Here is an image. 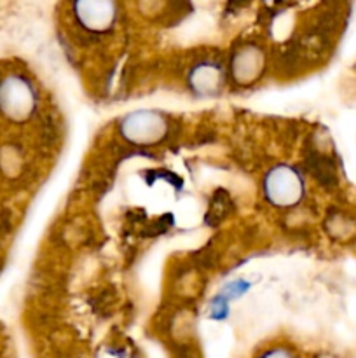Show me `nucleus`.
I'll list each match as a JSON object with an SVG mask.
<instances>
[{
    "label": "nucleus",
    "instance_id": "f03ea898",
    "mask_svg": "<svg viewBox=\"0 0 356 358\" xmlns=\"http://www.w3.org/2000/svg\"><path fill=\"white\" fill-rule=\"evenodd\" d=\"M264 194L279 208L297 205L304 196L302 177L299 171L286 164L272 168L264 178Z\"/></svg>",
    "mask_w": 356,
    "mask_h": 358
},
{
    "label": "nucleus",
    "instance_id": "39448f33",
    "mask_svg": "<svg viewBox=\"0 0 356 358\" xmlns=\"http://www.w3.org/2000/svg\"><path fill=\"white\" fill-rule=\"evenodd\" d=\"M222 69L215 62H202L195 65L188 76L191 87L202 96H215L222 90Z\"/></svg>",
    "mask_w": 356,
    "mask_h": 358
},
{
    "label": "nucleus",
    "instance_id": "7ed1b4c3",
    "mask_svg": "<svg viewBox=\"0 0 356 358\" xmlns=\"http://www.w3.org/2000/svg\"><path fill=\"white\" fill-rule=\"evenodd\" d=\"M121 135L126 140L140 145L156 143L166 136L168 119L161 112L156 110H138L131 112L121 121Z\"/></svg>",
    "mask_w": 356,
    "mask_h": 358
},
{
    "label": "nucleus",
    "instance_id": "9b49d317",
    "mask_svg": "<svg viewBox=\"0 0 356 358\" xmlns=\"http://www.w3.org/2000/svg\"><path fill=\"white\" fill-rule=\"evenodd\" d=\"M314 358H341V357L334 355V353H320V355H316Z\"/></svg>",
    "mask_w": 356,
    "mask_h": 358
},
{
    "label": "nucleus",
    "instance_id": "20e7f679",
    "mask_svg": "<svg viewBox=\"0 0 356 358\" xmlns=\"http://www.w3.org/2000/svg\"><path fill=\"white\" fill-rule=\"evenodd\" d=\"M73 16L77 23L93 34H103L117 20V0H73Z\"/></svg>",
    "mask_w": 356,
    "mask_h": 358
},
{
    "label": "nucleus",
    "instance_id": "6e6552de",
    "mask_svg": "<svg viewBox=\"0 0 356 358\" xmlns=\"http://www.w3.org/2000/svg\"><path fill=\"white\" fill-rule=\"evenodd\" d=\"M246 289H248V283L241 282V280H236V282L229 283V285L222 290L220 296L225 297V299H232V297H239L241 294L246 292Z\"/></svg>",
    "mask_w": 356,
    "mask_h": 358
},
{
    "label": "nucleus",
    "instance_id": "f257e3e1",
    "mask_svg": "<svg viewBox=\"0 0 356 358\" xmlns=\"http://www.w3.org/2000/svg\"><path fill=\"white\" fill-rule=\"evenodd\" d=\"M37 96L27 79L9 76L0 80V112L9 121H27L35 110Z\"/></svg>",
    "mask_w": 356,
    "mask_h": 358
},
{
    "label": "nucleus",
    "instance_id": "1a4fd4ad",
    "mask_svg": "<svg viewBox=\"0 0 356 358\" xmlns=\"http://www.w3.org/2000/svg\"><path fill=\"white\" fill-rule=\"evenodd\" d=\"M257 358H297L295 353L292 352L286 346H274L271 350H265L262 355H258Z\"/></svg>",
    "mask_w": 356,
    "mask_h": 358
},
{
    "label": "nucleus",
    "instance_id": "0eeeda50",
    "mask_svg": "<svg viewBox=\"0 0 356 358\" xmlns=\"http://www.w3.org/2000/svg\"><path fill=\"white\" fill-rule=\"evenodd\" d=\"M328 233L337 240H349L356 234V220L342 210L334 212L328 219Z\"/></svg>",
    "mask_w": 356,
    "mask_h": 358
},
{
    "label": "nucleus",
    "instance_id": "9d476101",
    "mask_svg": "<svg viewBox=\"0 0 356 358\" xmlns=\"http://www.w3.org/2000/svg\"><path fill=\"white\" fill-rule=\"evenodd\" d=\"M227 310H229V308H227L225 297L218 296V299H216L212 306V317L215 318V320H222V318H225Z\"/></svg>",
    "mask_w": 356,
    "mask_h": 358
},
{
    "label": "nucleus",
    "instance_id": "423d86ee",
    "mask_svg": "<svg viewBox=\"0 0 356 358\" xmlns=\"http://www.w3.org/2000/svg\"><path fill=\"white\" fill-rule=\"evenodd\" d=\"M262 69H264V55L260 52V49L253 48V45L244 48L232 59V73L237 83H253L260 76Z\"/></svg>",
    "mask_w": 356,
    "mask_h": 358
}]
</instances>
